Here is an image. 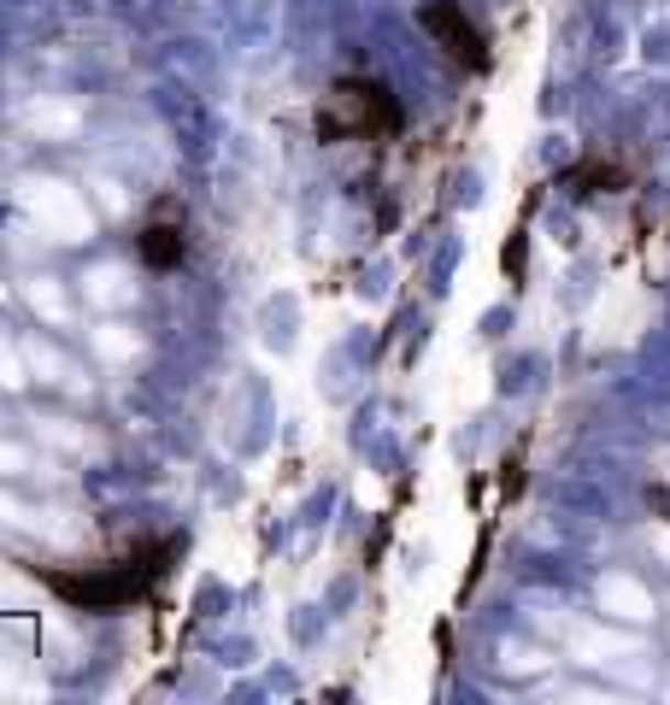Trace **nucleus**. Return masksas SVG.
<instances>
[{
  "label": "nucleus",
  "mask_w": 670,
  "mask_h": 705,
  "mask_svg": "<svg viewBox=\"0 0 670 705\" xmlns=\"http://www.w3.org/2000/svg\"><path fill=\"white\" fill-rule=\"evenodd\" d=\"M571 183H576V195H612V188H629V170L617 165V159H582L576 170H571Z\"/></svg>",
  "instance_id": "obj_5"
},
{
  "label": "nucleus",
  "mask_w": 670,
  "mask_h": 705,
  "mask_svg": "<svg viewBox=\"0 0 670 705\" xmlns=\"http://www.w3.org/2000/svg\"><path fill=\"white\" fill-rule=\"evenodd\" d=\"M177 559H183V536H153L107 564H30V576L54 599H65L72 612L107 617V612H130L142 599H153V588L165 582V571Z\"/></svg>",
  "instance_id": "obj_1"
},
{
  "label": "nucleus",
  "mask_w": 670,
  "mask_h": 705,
  "mask_svg": "<svg viewBox=\"0 0 670 705\" xmlns=\"http://www.w3.org/2000/svg\"><path fill=\"white\" fill-rule=\"evenodd\" d=\"M135 260L147 271H177L188 260V223L183 218H153L142 235H135Z\"/></svg>",
  "instance_id": "obj_4"
},
{
  "label": "nucleus",
  "mask_w": 670,
  "mask_h": 705,
  "mask_svg": "<svg viewBox=\"0 0 670 705\" xmlns=\"http://www.w3.org/2000/svg\"><path fill=\"white\" fill-rule=\"evenodd\" d=\"M418 24L429 30V42L441 47L447 59L459 65V71H471V77H483L488 71V36L471 24V12L459 7V0H429V7H418Z\"/></svg>",
  "instance_id": "obj_3"
},
{
  "label": "nucleus",
  "mask_w": 670,
  "mask_h": 705,
  "mask_svg": "<svg viewBox=\"0 0 670 705\" xmlns=\"http://www.w3.org/2000/svg\"><path fill=\"white\" fill-rule=\"evenodd\" d=\"M312 130L318 142H388V135H400V100L376 77H336Z\"/></svg>",
  "instance_id": "obj_2"
}]
</instances>
